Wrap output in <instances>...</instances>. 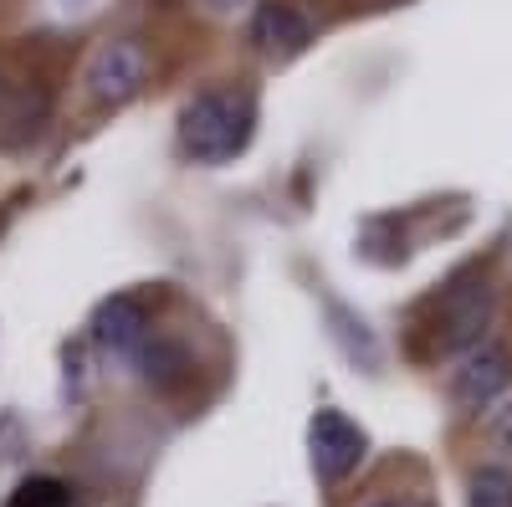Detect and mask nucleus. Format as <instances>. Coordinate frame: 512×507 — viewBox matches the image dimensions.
Masks as SVG:
<instances>
[{
    "mask_svg": "<svg viewBox=\"0 0 512 507\" xmlns=\"http://www.w3.org/2000/svg\"><path fill=\"white\" fill-rule=\"evenodd\" d=\"M256 103L241 88H205L180 113V149L200 164H226L251 144Z\"/></svg>",
    "mask_w": 512,
    "mask_h": 507,
    "instance_id": "f257e3e1",
    "label": "nucleus"
},
{
    "mask_svg": "<svg viewBox=\"0 0 512 507\" xmlns=\"http://www.w3.org/2000/svg\"><path fill=\"white\" fill-rule=\"evenodd\" d=\"M492 308H497V292L487 277H461L441 292L436 303V318H431V344L436 354H456V349H477L482 333L492 323Z\"/></svg>",
    "mask_w": 512,
    "mask_h": 507,
    "instance_id": "f03ea898",
    "label": "nucleus"
},
{
    "mask_svg": "<svg viewBox=\"0 0 512 507\" xmlns=\"http://www.w3.org/2000/svg\"><path fill=\"white\" fill-rule=\"evenodd\" d=\"M308 451H313V472H318V482H344L359 461H364V451H369V436L354 426V420L344 415V410H318L313 420H308Z\"/></svg>",
    "mask_w": 512,
    "mask_h": 507,
    "instance_id": "7ed1b4c3",
    "label": "nucleus"
},
{
    "mask_svg": "<svg viewBox=\"0 0 512 507\" xmlns=\"http://www.w3.org/2000/svg\"><path fill=\"white\" fill-rule=\"evenodd\" d=\"M318 26L323 21H318V11L308 6V0H262V6H256V21H251V41L272 62H287L318 36Z\"/></svg>",
    "mask_w": 512,
    "mask_h": 507,
    "instance_id": "20e7f679",
    "label": "nucleus"
},
{
    "mask_svg": "<svg viewBox=\"0 0 512 507\" xmlns=\"http://www.w3.org/2000/svg\"><path fill=\"white\" fill-rule=\"evenodd\" d=\"M512 385V349L507 344H482L477 349H466V359L456 364L451 374V400L461 410H487L502 390Z\"/></svg>",
    "mask_w": 512,
    "mask_h": 507,
    "instance_id": "39448f33",
    "label": "nucleus"
},
{
    "mask_svg": "<svg viewBox=\"0 0 512 507\" xmlns=\"http://www.w3.org/2000/svg\"><path fill=\"white\" fill-rule=\"evenodd\" d=\"M144 72H149V62H144V52L134 47V41H108V47H98V57L88 67V93L98 103L118 108L144 88Z\"/></svg>",
    "mask_w": 512,
    "mask_h": 507,
    "instance_id": "423d86ee",
    "label": "nucleus"
},
{
    "mask_svg": "<svg viewBox=\"0 0 512 507\" xmlns=\"http://www.w3.org/2000/svg\"><path fill=\"white\" fill-rule=\"evenodd\" d=\"M98 344L108 354H123L134 359L144 344H149V313L139 298H113L103 313H98Z\"/></svg>",
    "mask_w": 512,
    "mask_h": 507,
    "instance_id": "0eeeda50",
    "label": "nucleus"
},
{
    "mask_svg": "<svg viewBox=\"0 0 512 507\" xmlns=\"http://www.w3.org/2000/svg\"><path fill=\"white\" fill-rule=\"evenodd\" d=\"M466 507H512V472L507 467H477L466 477Z\"/></svg>",
    "mask_w": 512,
    "mask_h": 507,
    "instance_id": "6e6552de",
    "label": "nucleus"
},
{
    "mask_svg": "<svg viewBox=\"0 0 512 507\" xmlns=\"http://www.w3.org/2000/svg\"><path fill=\"white\" fill-rule=\"evenodd\" d=\"M6 507H72V492L57 482V477H31L11 492Z\"/></svg>",
    "mask_w": 512,
    "mask_h": 507,
    "instance_id": "1a4fd4ad",
    "label": "nucleus"
},
{
    "mask_svg": "<svg viewBox=\"0 0 512 507\" xmlns=\"http://www.w3.org/2000/svg\"><path fill=\"white\" fill-rule=\"evenodd\" d=\"M492 441L512 456V405H502V410H497V420H492Z\"/></svg>",
    "mask_w": 512,
    "mask_h": 507,
    "instance_id": "9d476101",
    "label": "nucleus"
},
{
    "mask_svg": "<svg viewBox=\"0 0 512 507\" xmlns=\"http://www.w3.org/2000/svg\"><path fill=\"white\" fill-rule=\"evenodd\" d=\"M210 6H216V11H226V6H236V0H210Z\"/></svg>",
    "mask_w": 512,
    "mask_h": 507,
    "instance_id": "9b49d317",
    "label": "nucleus"
},
{
    "mask_svg": "<svg viewBox=\"0 0 512 507\" xmlns=\"http://www.w3.org/2000/svg\"><path fill=\"white\" fill-rule=\"evenodd\" d=\"M374 507H390V502H374Z\"/></svg>",
    "mask_w": 512,
    "mask_h": 507,
    "instance_id": "f8f14e48",
    "label": "nucleus"
}]
</instances>
